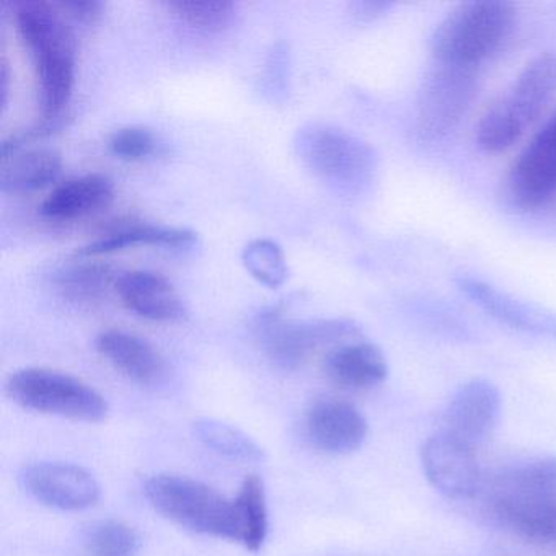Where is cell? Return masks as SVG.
<instances>
[{"label": "cell", "mask_w": 556, "mask_h": 556, "mask_svg": "<svg viewBox=\"0 0 556 556\" xmlns=\"http://www.w3.org/2000/svg\"><path fill=\"white\" fill-rule=\"evenodd\" d=\"M458 289L473 302L475 305L486 312L490 317L496 318L501 324L523 331V333L539 334L556 340V314L520 301L507 292L500 291L493 285L481 279L462 276L457 279Z\"/></svg>", "instance_id": "cell-14"}, {"label": "cell", "mask_w": 556, "mask_h": 556, "mask_svg": "<svg viewBox=\"0 0 556 556\" xmlns=\"http://www.w3.org/2000/svg\"><path fill=\"white\" fill-rule=\"evenodd\" d=\"M194 435L211 451L233 462L256 464L265 458L263 448L245 432L219 419H198Z\"/></svg>", "instance_id": "cell-25"}, {"label": "cell", "mask_w": 556, "mask_h": 556, "mask_svg": "<svg viewBox=\"0 0 556 556\" xmlns=\"http://www.w3.org/2000/svg\"><path fill=\"white\" fill-rule=\"evenodd\" d=\"M298 152L318 177L343 188H361L377 172L376 152L344 129L311 125L299 131Z\"/></svg>", "instance_id": "cell-7"}, {"label": "cell", "mask_w": 556, "mask_h": 556, "mask_svg": "<svg viewBox=\"0 0 556 556\" xmlns=\"http://www.w3.org/2000/svg\"><path fill=\"white\" fill-rule=\"evenodd\" d=\"M70 21L93 24L102 17L103 2L100 0H60L56 2Z\"/></svg>", "instance_id": "cell-30"}, {"label": "cell", "mask_w": 556, "mask_h": 556, "mask_svg": "<svg viewBox=\"0 0 556 556\" xmlns=\"http://www.w3.org/2000/svg\"><path fill=\"white\" fill-rule=\"evenodd\" d=\"M421 465L429 483L451 500H470L481 486V470L471 445L438 432L421 447Z\"/></svg>", "instance_id": "cell-10"}, {"label": "cell", "mask_w": 556, "mask_h": 556, "mask_svg": "<svg viewBox=\"0 0 556 556\" xmlns=\"http://www.w3.org/2000/svg\"><path fill=\"white\" fill-rule=\"evenodd\" d=\"M256 334L273 363L282 369H298L312 356L337 350L361 337V328L348 318L330 320L286 321L281 308L263 312L256 320Z\"/></svg>", "instance_id": "cell-6"}, {"label": "cell", "mask_w": 556, "mask_h": 556, "mask_svg": "<svg viewBox=\"0 0 556 556\" xmlns=\"http://www.w3.org/2000/svg\"><path fill=\"white\" fill-rule=\"evenodd\" d=\"M144 494L151 506L172 522L240 543L236 500H227L210 484L181 475L159 473L146 480Z\"/></svg>", "instance_id": "cell-4"}, {"label": "cell", "mask_w": 556, "mask_h": 556, "mask_svg": "<svg viewBox=\"0 0 556 556\" xmlns=\"http://www.w3.org/2000/svg\"><path fill=\"white\" fill-rule=\"evenodd\" d=\"M243 265L260 282L276 288L288 275L285 253L278 243L268 239H256L243 249Z\"/></svg>", "instance_id": "cell-26"}, {"label": "cell", "mask_w": 556, "mask_h": 556, "mask_svg": "<svg viewBox=\"0 0 556 556\" xmlns=\"http://www.w3.org/2000/svg\"><path fill=\"white\" fill-rule=\"evenodd\" d=\"M21 480L35 500L60 510L89 509L102 494L96 477L79 465L38 462L24 468Z\"/></svg>", "instance_id": "cell-11"}, {"label": "cell", "mask_w": 556, "mask_h": 556, "mask_svg": "<svg viewBox=\"0 0 556 556\" xmlns=\"http://www.w3.org/2000/svg\"><path fill=\"white\" fill-rule=\"evenodd\" d=\"M116 281L118 275H115L109 265L90 262V258L66 266L56 275L60 291L71 301L84 304L100 301L112 286L116 288Z\"/></svg>", "instance_id": "cell-23"}, {"label": "cell", "mask_w": 556, "mask_h": 556, "mask_svg": "<svg viewBox=\"0 0 556 556\" xmlns=\"http://www.w3.org/2000/svg\"><path fill=\"white\" fill-rule=\"evenodd\" d=\"M490 509L517 539L539 548L556 549V500L490 497Z\"/></svg>", "instance_id": "cell-16"}, {"label": "cell", "mask_w": 556, "mask_h": 556, "mask_svg": "<svg viewBox=\"0 0 556 556\" xmlns=\"http://www.w3.org/2000/svg\"><path fill=\"white\" fill-rule=\"evenodd\" d=\"M92 555L132 556L139 546V535L122 520L96 523L87 535Z\"/></svg>", "instance_id": "cell-27"}, {"label": "cell", "mask_w": 556, "mask_h": 556, "mask_svg": "<svg viewBox=\"0 0 556 556\" xmlns=\"http://www.w3.org/2000/svg\"><path fill=\"white\" fill-rule=\"evenodd\" d=\"M115 185L103 174H86L61 181L41 203L48 219L66 223L90 216L112 203Z\"/></svg>", "instance_id": "cell-19"}, {"label": "cell", "mask_w": 556, "mask_h": 556, "mask_svg": "<svg viewBox=\"0 0 556 556\" xmlns=\"http://www.w3.org/2000/svg\"><path fill=\"white\" fill-rule=\"evenodd\" d=\"M240 519V543L250 552H260L268 536L266 491L258 475H249L236 497Z\"/></svg>", "instance_id": "cell-24"}, {"label": "cell", "mask_w": 556, "mask_h": 556, "mask_svg": "<svg viewBox=\"0 0 556 556\" xmlns=\"http://www.w3.org/2000/svg\"><path fill=\"white\" fill-rule=\"evenodd\" d=\"M12 14L37 71L43 123L58 128L76 83V34L56 2L18 0Z\"/></svg>", "instance_id": "cell-1"}, {"label": "cell", "mask_w": 556, "mask_h": 556, "mask_svg": "<svg viewBox=\"0 0 556 556\" xmlns=\"http://www.w3.org/2000/svg\"><path fill=\"white\" fill-rule=\"evenodd\" d=\"M197 242V233L181 227L155 226L144 220L118 219L110 224L92 242L77 250L80 258H99L128 247L151 245L181 249Z\"/></svg>", "instance_id": "cell-17"}, {"label": "cell", "mask_w": 556, "mask_h": 556, "mask_svg": "<svg viewBox=\"0 0 556 556\" xmlns=\"http://www.w3.org/2000/svg\"><path fill=\"white\" fill-rule=\"evenodd\" d=\"M305 428L315 447L334 455L357 451L369 432L363 413L340 399H321L312 403L305 416Z\"/></svg>", "instance_id": "cell-13"}, {"label": "cell", "mask_w": 556, "mask_h": 556, "mask_svg": "<svg viewBox=\"0 0 556 556\" xmlns=\"http://www.w3.org/2000/svg\"><path fill=\"white\" fill-rule=\"evenodd\" d=\"M506 188L523 211L539 210L556 197V110L514 162Z\"/></svg>", "instance_id": "cell-9"}, {"label": "cell", "mask_w": 556, "mask_h": 556, "mask_svg": "<svg viewBox=\"0 0 556 556\" xmlns=\"http://www.w3.org/2000/svg\"><path fill=\"white\" fill-rule=\"evenodd\" d=\"M8 393L22 408L76 421L99 422L109 415V402L92 386L60 370L27 367L12 374Z\"/></svg>", "instance_id": "cell-5"}, {"label": "cell", "mask_w": 556, "mask_h": 556, "mask_svg": "<svg viewBox=\"0 0 556 556\" xmlns=\"http://www.w3.org/2000/svg\"><path fill=\"white\" fill-rule=\"evenodd\" d=\"M478 89V70L434 63L416 102V131L426 141L447 136L470 109Z\"/></svg>", "instance_id": "cell-8"}, {"label": "cell", "mask_w": 556, "mask_h": 556, "mask_svg": "<svg viewBox=\"0 0 556 556\" xmlns=\"http://www.w3.org/2000/svg\"><path fill=\"white\" fill-rule=\"evenodd\" d=\"M501 393L486 379H471L458 387L452 395L444 416L441 432L477 448L483 444L500 421Z\"/></svg>", "instance_id": "cell-12"}, {"label": "cell", "mask_w": 556, "mask_h": 556, "mask_svg": "<svg viewBox=\"0 0 556 556\" xmlns=\"http://www.w3.org/2000/svg\"><path fill=\"white\" fill-rule=\"evenodd\" d=\"M170 9L191 27L206 31L223 30L236 15V5L227 0L172 2Z\"/></svg>", "instance_id": "cell-28"}, {"label": "cell", "mask_w": 556, "mask_h": 556, "mask_svg": "<svg viewBox=\"0 0 556 556\" xmlns=\"http://www.w3.org/2000/svg\"><path fill=\"white\" fill-rule=\"evenodd\" d=\"M61 172L63 157L54 149H21L2 157L0 187L4 193H34L54 184Z\"/></svg>", "instance_id": "cell-21"}, {"label": "cell", "mask_w": 556, "mask_h": 556, "mask_svg": "<svg viewBox=\"0 0 556 556\" xmlns=\"http://www.w3.org/2000/svg\"><path fill=\"white\" fill-rule=\"evenodd\" d=\"M392 8L393 4H390V2H359V4L354 5V15L359 21L369 22L387 14L389 9Z\"/></svg>", "instance_id": "cell-31"}, {"label": "cell", "mask_w": 556, "mask_h": 556, "mask_svg": "<svg viewBox=\"0 0 556 556\" xmlns=\"http://www.w3.org/2000/svg\"><path fill=\"white\" fill-rule=\"evenodd\" d=\"M93 556H110V555H93Z\"/></svg>", "instance_id": "cell-32"}, {"label": "cell", "mask_w": 556, "mask_h": 556, "mask_svg": "<svg viewBox=\"0 0 556 556\" xmlns=\"http://www.w3.org/2000/svg\"><path fill=\"white\" fill-rule=\"evenodd\" d=\"M556 93V54L530 61L509 89L481 116L477 142L488 154L513 148Z\"/></svg>", "instance_id": "cell-3"}, {"label": "cell", "mask_w": 556, "mask_h": 556, "mask_svg": "<svg viewBox=\"0 0 556 556\" xmlns=\"http://www.w3.org/2000/svg\"><path fill=\"white\" fill-rule=\"evenodd\" d=\"M97 350L123 376L141 386H154L164 379L165 361L162 354L138 334L123 330H105L97 337Z\"/></svg>", "instance_id": "cell-18"}, {"label": "cell", "mask_w": 556, "mask_h": 556, "mask_svg": "<svg viewBox=\"0 0 556 556\" xmlns=\"http://www.w3.org/2000/svg\"><path fill=\"white\" fill-rule=\"evenodd\" d=\"M115 291L123 304L139 317L154 321H177L185 317L180 294L161 273L149 269L123 273Z\"/></svg>", "instance_id": "cell-15"}, {"label": "cell", "mask_w": 556, "mask_h": 556, "mask_svg": "<svg viewBox=\"0 0 556 556\" xmlns=\"http://www.w3.org/2000/svg\"><path fill=\"white\" fill-rule=\"evenodd\" d=\"M110 151L125 161H142L157 152V136L146 126H125L116 129L109 141Z\"/></svg>", "instance_id": "cell-29"}, {"label": "cell", "mask_w": 556, "mask_h": 556, "mask_svg": "<svg viewBox=\"0 0 556 556\" xmlns=\"http://www.w3.org/2000/svg\"><path fill=\"white\" fill-rule=\"evenodd\" d=\"M325 372L341 389L367 390L387 379L389 364L379 346L354 340L327 354Z\"/></svg>", "instance_id": "cell-20"}, {"label": "cell", "mask_w": 556, "mask_h": 556, "mask_svg": "<svg viewBox=\"0 0 556 556\" xmlns=\"http://www.w3.org/2000/svg\"><path fill=\"white\" fill-rule=\"evenodd\" d=\"M490 497L556 500V457H540L507 468L494 480Z\"/></svg>", "instance_id": "cell-22"}, {"label": "cell", "mask_w": 556, "mask_h": 556, "mask_svg": "<svg viewBox=\"0 0 556 556\" xmlns=\"http://www.w3.org/2000/svg\"><path fill=\"white\" fill-rule=\"evenodd\" d=\"M516 24V8L504 0H471L452 9L431 38L435 63L471 67L504 47Z\"/></svg>", "instance_id": "cell-2"}]
</instances>
